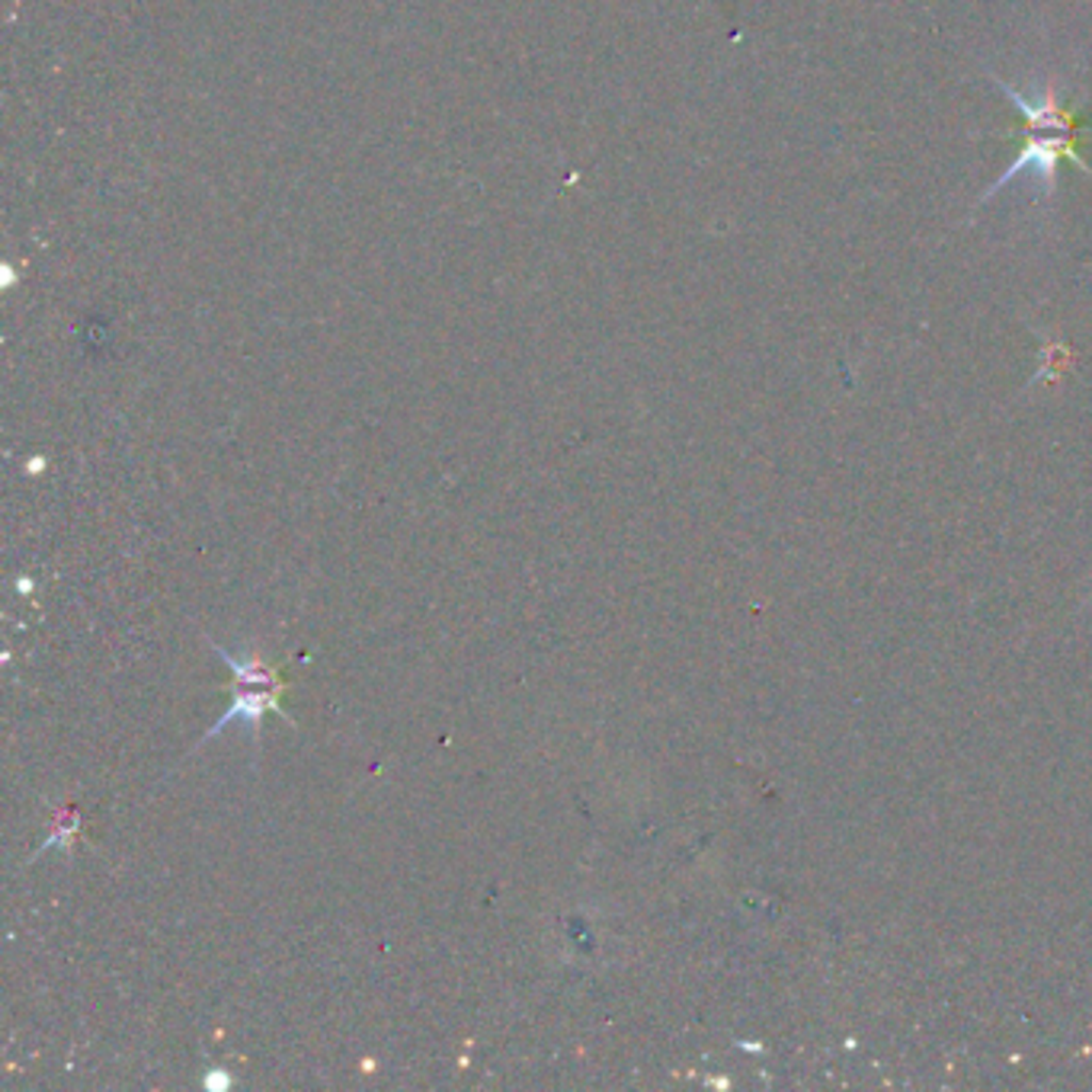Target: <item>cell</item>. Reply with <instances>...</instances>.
Instances as JSON below:
<instances>
[{
	"instance_id": "6da1fadb",
	"label": "cell",
	"mask_w": 1092,
	"mask_h": 1092,
	"mask_svg": "<svg viewBox=\"0 0 1092 1092\" xmlns=\"http://www.w3.org/2000/svg\"><path fill=\"white\" fill-rule=\"evenodd\" d=\"M266 708H273V712H279V702H276V696H266V692H241L238 699H234V705L225 712V718L212 728V734L209 737H215V734H222L231 721H244L247 724V731H254V728H260V715L266 712Z\"/></svg>"
}]
</instances>
